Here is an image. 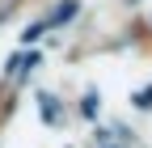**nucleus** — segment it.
<instances>
[]
</instances>
